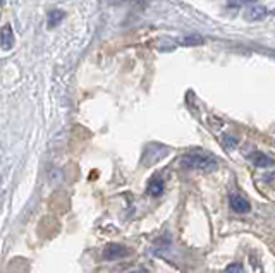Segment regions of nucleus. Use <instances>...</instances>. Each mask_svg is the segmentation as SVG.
<instances>
[{
	"label": "nucleus",
	"instance_id": "1",
	"mask_svg": "<svg viewBox=\"0 0 275 273\" xmlns=\"http://www.w3.org/2000/svg\"><path fill=\"white\" fill-rule=\"evenodd\" d=\"M182 163L186 165L188 168H194V170H203V172H212L217 168V162L213 158L207 155H201V153H190L182 158Z\"/></svg>",
	"mask_w": 275,
	"mask_h": 273
},
{
	"label": "nucleus",
	"instance_id": "2",
	"mask_svg": "<svg viewBox=\"0 0 275 273\" xmlns=\"http://www.w3.org/2000/svg\"><path fill=\"white\" fill-rule=\"evenodd\" d=\"M127 249L124 248V246H119V244H108L107 248H105L104 251V258L108 259V261H112V259H117L121 258V256L127 254Z\"/></svg>",
	"mask_w": 275,
	"mask_h": 273
},
{
	"label": "nucleus",
	"instance_id": "3",
	"mask_svg": "<svg viewBox=\"0 0 275 273\" xmlns=\"http://www.w3.org/2000/svg\"><path fill=\"white\" fill-rule=\"evenodd\" d=\"M14 45V35H12V28L9 24H5L2 28V50L7 52V50L12 48Z\"/></svg>",
	"mask_w": 275,
	"mask_h": 273
},
{
	"label": "nucleus",
	"instance_id": "4",
	"mask_svg": "<svg viewBox=\"0 0 275 273\" xmlns=\"http://www.w3.org/2000/svg\"><path fill=\"white\" fill-rule=\"evenodd\" d=\"M231 208H233L236 213H246V211H250V203H248L244 198H241V196L236 194L231 198Z\"/></svg>",
	"mask_w": 275,
	"mask_h": 273
},
{
	"label": "nucleus",
	"instance_id": "5",
	"mask_svg": "<svg viewBox=\"0 0 275 273\" xmlns=\"http://www.w3.org/2000/svg\"><path fill=\"white\" fill-rule=\"evenodd\" d=\"M265 16H267V9H265V7H250L246 11V14H244V18H246L248 21L254 22V21H260V19H263Z\"/></svg>",
	"mask_w": 275,
	"mask_h": 273
},
{
	"label": "nucleus",
	"instance_id": "6",
	"mask_svg": "<svg viewBox=\"0 0 275 273\" xmlns=\"http://www.w3.org/2000/svg\"><path fill=\"white\" fill-rule=\"evenodd\" d=\"M148 192H150L151 196H160L162 192H164V181H162L158 175H155L150 181V184H148Z\"/></svg>",
	"mask_w": 275,
	"mask_h": 273
},
{
	"label": "nucleus",
	"instance_id": "7",
	"mask_svg": "<svg viewBox=\"0 0 275 273\" xmlns=\"http://www.w3.org/2000/svg\"><path fill=\"white\" fill-rule=\"evenodd\" d=\"M251 158H253V162L256 163L258 167H270L272 165V160L267 155H263V153H254V155H251Z\"/></svg>",
	"mask_w": 275,
	"mask_h": 273
},
{
	"label": "nucleus",
	"instance_id": "8",
	"mask_svg": "<svg viewBox=\"0 0 275 273\" xmlns=\"http://www.w3.org/2000/svg\"><path fill=\"white\" fill-rule=\"evenodd\" d=\"M64 18V12H61V11H55V12H52L50 14V18H48V21H50V26H54V24H57L61 19Z\"/></svg>",
	"mask_w": 275,
	"mask_h": 273
},
{
	"label": "nucleus",
	"instance_id": "9",
	"mask_svg": "<svg viewBox=\"0 0 275 273\" xmlns=\"http://www.w3.org/2000/svg\"><path fill=\"white\" fill-rule=\"evenodd\" d=\"M241 272H243L241 263H233V265H229L227 270H225V273H241Z\"/></svg>",
	"mask_w": 275,
	"mask_h": 273
},
{
	"label": "nucleus",
	"instance_id": "10",
	"mask_svg": "<svg viewBox=\"0 0 275 273\" xmlns=\"http://www.w3.org/2000/svg\"><path fill=\"white\" fill-rule=\"evenodd\" d=\"M201 42H203V40L198 38V36H194V38H184V40H182V43H184V45H200Z\"/></svg>",
	"mask_w": 275,
	"mask_h": 273
},
{
	"label": "nucleus",
	"instance_id": "11",
	"mask_svg": "<svg viewBox=\"0 0 275 273\" xmlns=\"http://www.w3.org/2000/svg\"><path fill=\"white\" fill-rule=\"evenodd\" d=\"M134 2H136V4H147V0H134Z\"/></svg>",
	"mask_w": 275,
	"mask_h": 273
},
{
	"label": "nucleus",
	"instance_id": "12",
	"mask_svg": "<svg viewBox=\"0 0 275 273\" xmlns=\"http://www.w3.org/2000/svg\"><path fill=\"white\" fill-rule=\"evenodd\" d=\"M131 273H147L145 270H136V272H131Z\"/></svg>",
	"mask_w": 275,
	"mask_h": 273
}]
</instances>
